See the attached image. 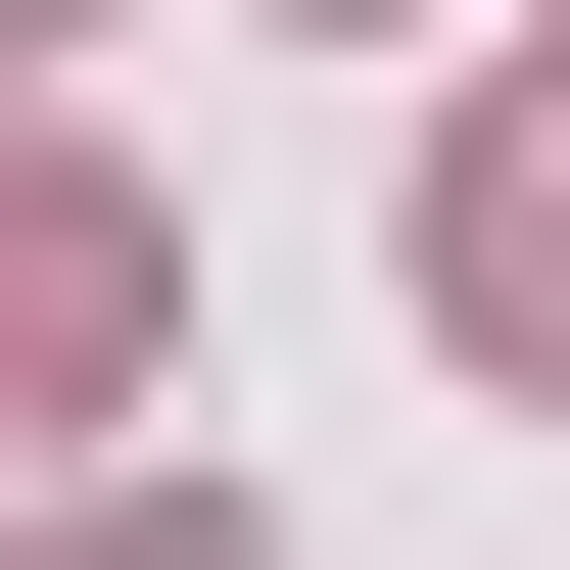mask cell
Returning <instances> with one entry per match:
<instances>
[{"label": "cell", "instance_id": "obj_1", "mask_svg": "<svg viewBox=\"0 0 570 570\" xmlns=\"http://www.w3.org/2000/svg\"><path fill=\"white\" fill-rule=\"evenodd\" d=\"M428 333H475V381H570V96L475 142V190H428Z\"/></svg>", "mask_w": 570, "mask_h": 570}, {"label": "cell", "instance_id": "obj_2", "mask_svg": "<svg viewBox=\"0 0 570 570\" xmlns=\"http://www.w3.org/2000/svg\"><path fill=\"white\" fill-rule=\"evenodd\" d=\"M48 570H238V523H190V475H96V523H48Z\"/></svg>", "mask_w": 570, "mask_h": 570}, {"label": "cell", "instance_id": "obj_3", "mask_svg": "<svg viewBox=\"0 0 570 570\" xmlns=\"http://www.w3.org/2000/svg\"><path fill=\"white\" fill-rule=\"evenodd\" d=\"M333 48H381V0H333Z\"/></svg>", "mask_w": 570, "mask_h": 570}]
</instances>
